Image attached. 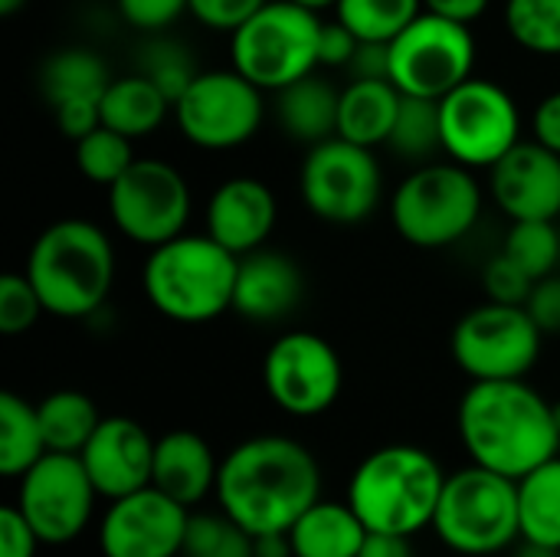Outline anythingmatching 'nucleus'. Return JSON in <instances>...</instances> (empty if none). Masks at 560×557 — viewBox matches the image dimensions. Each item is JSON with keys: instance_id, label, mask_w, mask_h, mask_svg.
<instances>
[{"instance_id": "79ce46f5", "label": "nucleus", "mask_w": 560, "mask_h": 557, "mask_svg": "<svg viewBox=\"0 0 560 557\" xmlns=\"http://www.w3.org/2000/svg\"><path fill=\"white\" fill-rule=\"evenodd\" d=\"M39 535L26 522V515L16 506L0 509V557H36Z\"/></svg>"}, {"instance_id": "a18cd8bd", "label": "nucleus", "mask_w": 560, "mask_h": 557, "mask_svg": "<svg viewBox=\"0 0 560 557\" xmlns=\"http://www.w3.org/2000/svg\"><path fill=\"white\" fill-rule=\"evenodd\" d=\"M525 309L541 325V332H560V276H545L535 282Z\"/></svg>"}, {"instance_id": "9b49d317", "label": "nucleus", "mask_w": 560, "mask_h": 557, "mask_svg": "<svg viewBox=\"0 0 560 557\" xmlns=\"http://www.w3.org/2000/svg\"><path fill=\"white\" fill-rule=\"evenodd\" d=\"M472 30L430 10L390 39V82L404 95L443 98L472 76Z\"/></svg>"}, {"instance_id": "c03bdc74", "label": "nucleus", "mask_w": 560, "mask_h": 557, "mask_svg": "<svg viewBox=\"0 0 560 557\" xmlns=\"http://www.w3.org/2000/svg\"><path fill=\"white\" fill-rule=\"evenodd\" d=\"M358 46H361V39L341 20L322 23V39H318V62L322 66H331V69L345 66L348 69V62L354 59Z\"/></svg>"}, {"instance_id": "393cba45", "label": "nucleus", "mask_w": 560, "mask_h": 557, "mask_svg": "<svg viewBox=\"0 0 560 557\" xmlns=\"http://www.w3.org/2000/svg\"><path fill=\"white\" fill-rule=\"evenodd\" d=\"M368 538L364 522L345 502H315L292 529V555L295 557H358Z\"/></svg>"}, {"instance_id": "f03ea898", "label": "nucleus", "mask_w": 560, "mask_h": 557, "mask_svg": "<svg viewBox=\"0 0 560 557\" xmlns=\"http://www.w3.org/2000/svg\"><path fill=\"white\" fill-rule=\"evenodd\" d=\"M456 427L472 463L509 479H522L560 456L555 404L525 384V378L472 381L459 401Z\"/></svg>"}, {"instance_id": "7ed1b4c3", "label": "nucleus", "mask_w": 560, "mask_h": 557, "mask_svg": "<svg viewBox=\"0 0 560 557\" xmlns=\"http://www.w3.org/2000/svg\"><path fill=\"white\" fill-rule=\"evenodd\" d=\"M446 486L443 466L420 446L394 443L364 456L348 483V506L368 532L413 538L433 529V515Z\"/></svg>"}, {"instance_id": "6e6d98bb", "label": "nucleus", "mask_w": 560, "mask_h": 557, "mask_svg": "<svg viewBox=\"0 0 560 557\" xmlns=\"http://www.w3.org/2000/svg\"><path fill=\"white\" fill-rule=\"evenodd\" d=\"M555 423H558V430H560V401L555 404Z\"/></svg>"}, {"instance_id": "b1692460", "label": "nucleus", "mask_w": 560, "mask_h": 557, "mask_svg": "<svg viewBox=\"0 0 560 557\" xmlns=\"http://www.w3.org/2000/svg\"><path fill=\"white\" fill-rule=\"evenodd\" d=\"M338 105L341 92H335V85L315 72L276 92V118L282 131L305 144L338 135Z\"/></svg>"}, {"instance_id": "0eeeda50", "label": "nucleus", "mask_w": 560, "mask_h": 557, "mask_svg": "<svg viewBox=\"0 0 560 557\" xmlns=\"http://www.w3.org/2000/svg\"><path fill=\"white\" fill-rule=\"evenodd\" d=\"M318 39V10H308L295 0H269L243 26L233 30V69L262 92H279L322 66Z\"/></svg>"}, {"instance_id": "473e14b6", "label": "nucleus", "mask_w": 560, "mask_h": 557, "mask_svg": "<svg viewBox=\"0 0 560 557\" xmlns=\"http://www.w3.org/2000/svg\"><path fill=\"white\" fill-rule=\"evenodd\" d=\"M180 557H256V538L226 512L190 515Z\"/></svg>"}, {"instance_id": "a19ab883", "label": "nucleus", "mask_w": 560, "mask_h": 557, "mask_svg": "<svg viewBox=\"0 0 560 557\" xmlns=\"http://www.w3.org/2000/svg\"><path fill=\"white\" fill-rule=\"evenodd\" d=\"M190 13L210 30H236L269 0H187Z\"/></svg>"}, {"instance_id": "de8ad7c7", "label": "nucleus", "mask_w": 560, "mask_h": 557, "mask_svg": "<svg viewBox=\"0 0 560 557\" xmlns=\"http://www.w3.org/2000/svg\"><path fill=\"white\" fill-rule=\"evenodd\" d=\"M532 131H535V141H541L545 148L560 154V92H551L538 102L535 118H532Z\"/></svg>"}, {"instance_id": "cd10ccee", "label": "nucleus", "mask_w": 560, "mask_h": 557, "mask_svg": "<svg viewBox=\"0 0 560 557\" xmlns=\"http://www.w3.org/2000/svg\"><path fill=\"white\" fill-rule=\"evenodd\" d=\"M108 82H112L108 66L98 59V53L85 46L59 49L39 69V89L49 105L69 102V98H102Z\"/></svg>"}, {"instance_id": "49530a36", "label": "nucleus", "mask_w": 560, "mask_h": 557, "mask_svg": "<svg viewBox=\"0 0 560 557\" xmlns=\"http://www.w3.org/2000/svg\"><path fill=\"white\" fill-rule=\"evenodd\" d=\"M351 79H390V43L361 39L354 59L348 62Z\"/></svg>"}, {"instance_id": "20e7f679", "label": "nucleus", "mask_w": 560, "mask_h": 557, "mask_svg": "<svg viewBox=\"0 0 560 557\" xmlns=\"http://www.w3.org/2000/svg\"><path fill=\"white\" fill-rule=\"evenodd\" d=\"M26 276L46 312L89 318L105 305L115 282L112 240L89 220H59L36 236Z\"/></svg>"}, {"instance_id": "c756f323", "label": "nucleus", "mask_w": 560, "mask_h": 557, "mask_svg": "<svg viewBox=\"0 0 560 557\" xmlns=\"http://www.w3.org/2000/svg\"><path fill=\"white\" fill-rule=\"evenodd\" d=\"M49 453H82L102 417L82 391H52L36 404Z\"/></svg>"}, {"instance_id": "1a4fd4ad", "label": "nucleus", "mask_w": 560, "mask_h": 557, "mask_svg": "<svg viewBox=\"0 0 560 557\" xmlns=\"http://www.w3.org/2000/svg\"><path fill=\"white\" fill-rule=\"evenodd\" d=\"M541 335L525 305L489 299L453 328V358L472 381H518L538 364Z\"/></svg>"}, {"instance_id": "2f4dec72", "label": "nucleus", "mask_w": 560, "mask_h": 557, "mask_svg": "<svg viewBox=\"0 0 560 557\" xmlns=\"http://www.w3.org/2000/svg\"><path fill=\"white\" fill-rule=\"evenodd\" d=\"M387 144H390V151H397L407 161H430L443 148L440 98L404 95Z\"/></svg>"}, {"instance_id": "4c0bfd02", "label": "nucleus", "mask_w": 560, "mask_h": 557, "mask_svg": "<svg viewBox=\"0 0 560 557\" xmlns=\"http://www.w3.org/2000/svg\"><path fill=\"white\" fill-rule=\"evenodd\" d=\"M46 312L39 292L33 289L30 276L7 272L0 276V332L3 335H23L36 325V318Z\"/></svg>"}, {"instance_id": "ea45409f", "label": "nucleus", "mask_w": 560, "mask_h": 557, "mask_svg": "<svg viewBox=\"0 0 560 557\" xmlns=\"http://www.w3.org/2000/svg\"><path fill=\"white\" fill-rule=\"evenodd\" d=\"M118 13L125 16V23L144 30V33H158L164 26H171L184 10H190L187 0H115Z\"/></svg>"}, {"instance_id": "f704fd0d", "label": "nucleus", "mask_w": 560, "mask_h": 557, "mask_svg": "<svg viewBox=\"0 0 560 557\" xmlns=\"http://www.w3.org/2000/svg\"><path fill=\"white\" fill-rule=\"evenodd\" d=\"M131 164H135L131 138L118 135L108 125H98L95 131H89L85 138L75 141V167L92 184L112 187Z\"/></svg>"}, {"instance_id": "bb28decb", "label": "nucleus", "mask_w": 560, "mask_h": 557, "mask_svg": "<svg viewBox=\"0 0 560 557\" xmlns=\"http://www.w3.org/2000/svg\"><path fill=\"white\" fill-rule=\"evenodd\" d=\"M518 522L528 545L560 552V456L518 479Z\"/></svg>"}, {"instance_id": "6e6552de", "label": "nucleus", "mask_w": 560, "mask_h": 557, "mask_svg": "<svg viewBox=\"0 0 560 557\" xmlns=\"http://www.w3.org/2000/svg\"><path fill=\"white\" fill-rule=\"evenodd\" d=\"M482 213V190L466 164H420L394 190L397 233L420 250L459 243Z\"/></svg>"}, {"instance_id": "603ef678", "label": "nucleus", "mask_w": 560, "mask_h": 557, "mask_svg": "<svg viewBox=\"0 0 560 557\" xmlns=\"http://www.w3.org/2000/svg\"><path fill=\"white\" fill-rule=\"evenodd\" d=\"M515 557H560V552H548V548H538V545H528L525 542V548Z\"/></svg>"}, {"instance_id": "58836bf2", "label": "nucleus", "mask_w": 560, "mask_h": 557, "mask_svg": "<svg viewBox=\"0 0 560 557\" xmlns=\"http://www.w3.org/2000/svg\"><path fill=\"white\" fill-rule=\"evenodd\" d=\"M538 279H532L515 259H509L505 253L492 256L486 272H482V286L489 292L492 302H505V305H525L532 289Z\"/></svg>"}, {"instance_id": "dca6fc26", "label": "nucleus", "mask_w": 560, "mask_h": 557, "mask_svg": "<svg viewBox=\"0 0 560 557\" xmlns=\"http://www.w3.org/2000/svg\"><path fill=\"white\" fill-rule=\"evenodd\" d=\"M262 384L289 417L325 414L345 384L338 351L315 332H289L272 341L262 358Z\"/></svg>"}, {"instance_id": "2eb2a0df", "label": "nucleus", "mask_w": 560, "mask_h": 557, "mask_svg": "<svg viewBox=\"0 0 560 557\" xmlns=\"http://www.w3.org/2000/svg\"><path fill=\"white\" fill-rule=\"evenodd\" d=\"M98 489L92 486L82 456L46 453L30 473L20 476L16 509L26 515L43 545L75 542L95 512Z\"/></svg>"}, {"instance_id": "7c9ffc66", "label": "nucleus", "mask_w": 560, "mask_h": 557, "mask_svg": "<svg viewBox=\"0 0 560 557\" xmlns=\"http://www.w3.org/2000/svg\"><path fill=\"white\" fill-rule=\"evenodd\" d=\"M423 0H338V20L368 43H390L400 36L423 10Z\"/></svg>"}, {"instance_id": "8fccbe9b", "label": "nucleus", "mask_w": 560, "mask_h": 557, "mask_svg": "<svg viewBox=\"0 0 560 557\" xmlns=\"http://www.w3.org/2000/svg\"><path fill=\"white\" fill-rule=\"evenodd\" d=\"M423 7L430 13H440L446 20H456V23H472L479 20L486 10H489V0H423Z\"/></svg>"}, {"instance_id": "f257e3e1", "label": "nucleus", "mask_w": 560, "mask_h": 557, "mask_svg": "<svg viewBox=\"0 0 560 557\" xmlns=\"http://www.w3.org/2000/svg\"><path fill=\"white\" fill-rule=\"evenodd\" d=\"M318 499V460L289 437H249L220 460V512L249 535L289 532Z\"/></svg>"}, {"instance_id": "6ab92c4d", "label": "nucleus", "mask_w": 560, "mask_h": 557, "mask_svg": "<svg viewBox=\"0 0 560 557\" xmlns=\"http://www.w3.org/2000/svg\"><path fill=\"white\" fill-rule=\"evenodd\" d=\"M154 446L158 440L131 417H105L79 456L98 496L112 502L151 486Z\"/></svg>"}, {"instance_id": "9d476101", "label": "nucleus", "mask_w": 560, "mask_h": 557, "mask_svg": "<svg viewBox=\"0 0 560 557\" xmlns=\"http://www.w3.org/2000/svg\"><path fill=\"white\" fill-rule=\"evenodd\" d=\"M299 190L318 220L348 227L374 213L384 190V174L371 148L335 135L308 148Z\"/></svg>"}, {"instance_id": "e433bc0d", "label": "nucleus", "mask_w": 560, "mask_h": 557, "mask_svg": "<svg viewBox=\"0 0 560 557\" xmlns=\"http://www.w3.org/2000/svg\"><path fill=\"white\" fill-rule=\"evenodd\" d=\"M141 72L171 98L177 102L180 92L194 82L197 69H194V59L184 46L171 43V39H158L151 46H144L141 53Z\"/></svg>"}, {"instance_id": "a878e982", "label": "nucleus", "mask_w": 560, "mask_h": 557, "mask_svg": "<svg viewBox=\"0 0 560 557\" xmlns=\"http://www.w3.org/2000/svg\"><path fill=\"white\" fill-rule=\"evenodd\" d=\"M98 108H102V125L135 141L161 128L167 112H174V102L144 72H138V76L112 79L98 98Z\"/></svg>"}, {"instance_id": "864d4df0", "label": "nucleus", "mask_w": 560, "mask_h": 557, "mask_svg": "<svg viewBox=\"0 0 560 557\" xmlns=\"http://www.w3.org/2000/svg\"><path fill=\"white\" fill-rule=\"evenodd\" d=\"M23 3H26V0H0V13H3V16H10V13H16Z\"/></svg>"}, {"instance_id": "09e8293b", "label": "nucleus", "mask_w": 560, "mask_h": 557, "mask_svg": "<svg viewBox=\"0 0 560 557\" xmlns=\"http://www.w3.org/2000/svg\"><path fill=\"white\" fill-rule=\"evenodd\" d=\"M358 557H413V545L407 535H390V532H368Z\"/></svg>"}, {"instance_id": "5701e85b", "label": "nucleus", "mask_w": 560, "mask_h": 557, "mask_svg": "<svg viewBox=\"0 0 560 557\" xmlns=\"http://www.w3.org/2000/svg\"><path fill=\"white\" fill-rule=\"evenodd\" d=\"M400 102L404 92L390 79H351L338 105V135L364 148L387 144Z\"/></svg>"}, {"instance_id": "72a5a7b5", "label": "nucleus", "mask_w": 560, "mask_h": 557, "mask_svg": "<svg viewBox=\"0 0 560 557\" xmlns=\"http://www.w3.org/2000/svg\"><path fill=\"white\" fill-rule=\"evenodd\" d=\"M505 26L528 53L560 56V0H509Z\"/></svg>"}, {"instance_id": "f3484780", "label": "nucleus", "mask_w": 560, "mask_h": 557, "mask_svg": "<svg viewBox=\"0 0 560 557\" xmlns=\"http://www.w3.org/2000/svg\"><path fill=\"white\" fill-rule=\"evenodd\" d=\"M190 512L158 486L112 499L102 525L98 548L105 557H180Z\"/></svg>"}, {"instance_id": "c85d7f7f", "label": "nucleus", "mask_w": 560, "mask_h": 557, "mask_svg": "<svg viewBox=\"0 0 560 557\" xmlns=\"http://www.w3.org/2000/svg\"><path fill=\"white\" fill-rule=\"evenodd\" d=\"M49 453L39 414L16 394H0V473L20 479Z\"/></svg>"}, {"instance_id": "3c124183", "label": "nucleus", "mask_w": 560, "mask_h": 557, "mask_svg": "<svg viewBox=\"0 0 560 557\" xmlns=\"http://www.w3.org/2000/svg\"><path fill=\"white\" fill-rule=\"evenodd\" d=\"M256 538V557H295L289 532H269V535H253Z\"/></svg>"}, {"instance_id": "4be33fe9", "label": "nucleus", "mask_w": 560, "mask_h": 557, "mask_svg": "<svg viewBox=\"0 0 560 557\" xmlns=\"http://www.w3.org/2000/svg\"><path fill=\"white\" fill-rule=\"evenodd\" d=\"M220 460L213 456L210 443L194 430H171L154 446V476L164 496L177 499L180 506H197L210 492H217Z\"/></svg>"}, {"instance_id": "4468645a", "label": "nucleus", "mask_w": 560, "mask_h": 557, "mask_svg": "<svg viewBox=\"0 0 560 557\" xmlns=\"http://www.w3.org/2000/svg\"><path fill=\"white\" fill-rule=\"evenodd\" d=\"M115 227L138 246H161L184 233L190 220V187L184 174L158 158H144L108 187Z\"/></svg>"}, {"instance_id": "37998d69", "label": "nucleus", "mask_w": 560, "mask_h": 557, "mask_svg": "<svg viewBox=\"0 0 560 557\" xmlns=\"http://www.w3.org/2000/svg\"><path fill=\"white\" fill-rule=\"evenodd\" d=\"M56 108V125L62 128V135H69L72 141L85 138L89 131H95L102 125V108L98 98H69L52 105Z\"/></svg>"}, {"instance_id": "5fc2aeb1", "label": "nucleus", "mask_w": 560, "mask_h": 557, "mask_svg": "<svg viewBox=\"0 0 560 557\" xmlns=\"http://www.w3.org/2000/svg\"><path fill=\"white\" fill-rule=\"evenodd\" d=\"M295 3H302L308 10H325V7H335L338 0H295Z\"/></svg>"}, {"instance_id": "ddd939ff", "label": "nucleus", "mask_w": 560, "mask_h": 557, "mask_svg": "<svg viewBox=\"0 0 560 557\" xmlns=\"http://www.w3.org/2000/svg\"><path fill=\"white\" fill-rule=\"evenodd\" d=\"M174 118L190 144L230 151L256 135L262 121V89L236 69L197 72L174 102Z\"/></svg>"}, {"instance_id": "412c9836", "label": "nucleus", "mask_w": 560, "mask_h": 557, "mask_svg": "<svg viewBox=\"0 0 560 557\" xmlns=\"http://www.w3.org/2000/svg\"><path fill=\"white\" fill-rule=\"evenodd\" d=\"M299 266L276 250H253L240 256L233 309L246 322H279L302 299Z\"/></svg>"}, {"instance_id": "423d86ee", "label": "nucleus", "mask_w": 560, "mask_h": 557, "mask_svg": "<svg viewBox=\"0 0 560 557\" xmlns=\"http://www.w3.org/2000/svg\"><path fill=\"white\" fill-rule=\"evenodd\" d=\"M433 532L456 555L489 557L505 552L515 538H522L518 479L476 463L446 476Z\"/></svg>"}, {"instance_id": "c9c22d12", "label": "nucleus", "mask_w": 560, "mask_h": 557, "mask_svg": "<svg viewBox=\"0 0 560 557\" xmlns=\"http://www.w3.org/2000/svg\"><path fill=\"white\" fill-rule=\"evenodd\" d=\"M502 253L515 259L532 279H545L555 272L560 259V230L555 220H515Z\"/></svg>"}, {"instance_id": "39448f33", "label": "nucleus", "mask_w": 560, "mask_h": 557, "mask_svg": "<svg viewBox=\"0 0 560 557\" xmlns=\"http://www.w3.org/2000/svg\"><path fill=\"white\" fill-rule=\"evenodd\" d=\"M240 256L207 236H174L151 250L141 286L148 302L171 322L203 325L233 309Z\"/></svg>"}, {"instance_id": "a211bd4d", "label": "nucleus", "mask_w": 560, "mask_h": 557, "mask_svg": "<svg viewBox=\"0 0 560 557\" xmlns=\"http://www.w3.org/2000/svg\"><path fill=\"white\" fill-rule=\"evenodd\" d=\"M492 197L515 220H558L560 154L541 141H518L492 167Z\"/></svg>"}, {"instance_id": "f8f14e48", "label": "nucleus", "mask_w": 560, "mask_h": 557, "mask_svg": "<svg viewBox=\"0 0 560 557\" xmlns=\"http://www.w3.org/2000/svg\"><path fill=\"white\" fill-rule=\"evenodd\" d=\"M443 151L466 167H492L522 138V115L515 98L489 82L469 76L440 98Z\"/></svg>"}, {"instance_id": "aec40b11", "label": "nucleus", "mask_w": 560, "mask_h": 557, "mask_svg": "<svg viewBox=\"0 0 560 557\" xmlns=\"http://www.w3.org/2000/svg\"><path fill=\"white\" fill-rule=\"evenodd\" d=\"M276 197L256 177L223 181L207 204V233L236 256L262 250L276 227Z\"/></svg>"}]
</instances>
